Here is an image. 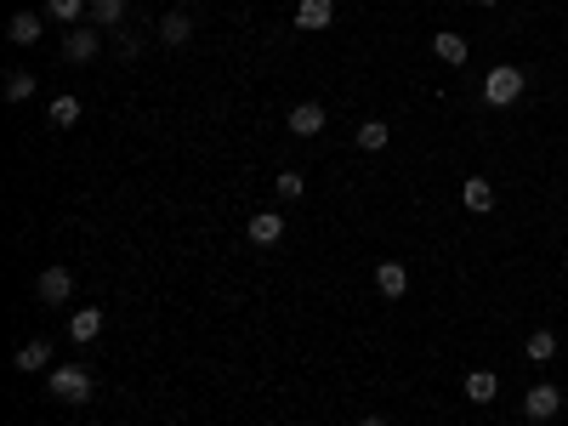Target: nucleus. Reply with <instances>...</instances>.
<instances>
[{
  "label": "nucleus",
  "instance_id": "f257e3e1",
  "mask_svg": "<svg viewBox=\"0 0 568 426\" xmlns=\"http://www.w3.org/2000/svg\"><path fill=\"white\" fill-rule=\"evenodd\" d=\"M523 97V69H512V63H495L489 74H483V102L489 109H506V102Z\"/></svg>",
  "mask_w": 568,
  "mask_h": 426
},
{
  "label": "nucleus",
  "instance_id": "f03ea898",
  "mask_svg": "<svg viewBox=\"0 0 568 426\" xmlns=\"http://www.w3.org/2000/svg\"><path fill=\"white\" fill-rule=\"evenodd\" d=\"M52 398H63V403H86V398H91V375L80 370V364H57V370H52Z\"/></svg>",
  "mask_w": 568,
  "mask_h": 426
},
{
  "label": "nucleus",
  "instance_id": "7ed1b4c3",
  "mask_svg": "<svg viewBox=\"0 0 568 426\" xmlns=\"http://www.w3.org/2000/svg\"><path fill=\"white\" fill-rule=\"evenodd\" d=\"M34 295H40L46 307H63V302L74 295V273H69V267H46V273L34 279Z\"/></svg>",
  "mask_w": 568,
  "mask_h": 426
},
{
  "label": "nucleus",
  "instance_id": "20e7f679",
  "mask_svg": "<svg viewBox=\"0 0 568 426\" xmlns=\"http://www.w3.org/2000/svg\"><path fill=\"white\" fill-rule=\"evenodd\" d=\"M557 410H563V392L552 387V381H534V387L523 392V415L529 421H552Z\"/></svg>",
  "mask_w": 568,
  "mask_h": 426
},
{
  "label": "nucleus",
  "instance_id": "39448f33",
  "mask_svg": "<svg viewBox=\"0 0 568 426\" xmlns=\"http://www.w3.org/2000/svg\"><path fill=\"white\" fill-rule=\"evenodd\" d=\"M330 24H335V0H302V6H296V29L302 34H319Z\"/></svg>",
  "mask_w": 568,
  "mask_h": 426
},
{
  "label": "nucleus",
  "instance_id": "423d86ee",
  "mask_svg": "<svg viewBox=\"0 0 568 426\" xmlns=\"http://www.w3.org/2000/svg\"><path fill=\"white\" fill-rule=\"evenodd\" d=\"M432 57H438V63H449V69H460V63L472 57V46H467V34L444 29V34H432Z\"/></svg>",
  "mask_w": 568,
  "mask_h": 426
},
{
  "label": "nucleus",
  "instance_id": "0eeeda50",
  "mask_svg": "<svg viewBox=\"0 0 568 426\" xmlns=\"http://www.w3.org/2000/svg\"><path fill=\"white\" fill-rule=\"evenodd\" d=\"M284 125H290L296 137H319V131H324V102H296Z\"/></svg>",
  "mask_w": 568,
  "mask_h": 426
},
{
  "label": "nucleus",
  "instance_id": "6e6552de",
  "mask_svg": "<svg viewBox=\"0 0 568 426\" xmlns=\"http://www.w3.org/2000/svg\"><path fill=\"white\" fill-rule=\"evenodd\" d=\"M245 233H250V245H279L284 239V217L279 210H262V217L245 222Z\"/></svg>",
  "mask_w": 568,
  "mask_h": 426
},
{
  "label": "nucleus",
  "instance_id": "1a4fd4ad",
  "mask_svg": "<svg viewBox=\"0 0 568 426\" xmlns=\"http://www.w3.org/2000/svg\"><path fill=\"white\" fill-rule=\"evenodd\" d=\"M12 364L24 370V375H34V370H52V341H24V347L12 353Z\"/></svg>",
  "mask_w": 568,
  "mask_h": 426
},
{
  "label": "nucleus",
  "instance_id": "9d476101",
  "mask_svg": "<svg viewBox=\"0 0 568 426\" xmlns=\"http://www.w3.org/2000/svg\"><path fill=\"white\" fill-rule=\"evenodd\" d=\"M375 285H381V295H392V302H398V295L409 290V267L404 262H375Z\"/></svg>",
  "mask_w": 568,
  "mask_h": 426
},
{
  "label": "nucleus",
  "instance_id": "9b49d317",
  "mask_svg": "<svg viewBox=\"0 0 568 426\" xmlns=\"http://www.w3.org/2000/svg\"><path fill=\"white\" fill-rule=\"evenodd\" d=\"M97 46H102V40H97L91 29H69V40H63V57H69V63H91Z\"/></svg>",
  "mask_w": 568,
  "mask_h": 426
},
{
  "label": "nucleus",
  "instance_id": "f8f14e48",
  "mask_svg": "<svg viewBox=\"0 0 568 426\" xmlns=\"http://www.w3.org/2000/svg\"><path fill=\"white\" fill-rule=\"evenodd\" d=\"M69 335L80 341V347H86V341H97V335H102V307H80V313L69 318Z\"/></svg>",
  "mask_w": 568,
  "mask_h": 426
},
{
  "label": "nucleus",
  "instance_id": "ddd939ff",
  "mask_svg": "<svg viewBox=\"0 0 568 426\" xmlns=\"http://www.w3.org/2000/svg\"><path fill=\"white\" fill-rule=\"evenodd\" d=\"M159 40H165V46H188V40H194L188 12H165V17H159Z\"/></svg>",
  "mask_w": 568,
  "mask_h": 426
},
{
  "label": "nucleus",
  "instance_id": "4468645a",
  "mask_svg": "<svg viewBox=\"0 0 568 426\" xmlns=\"http://www.w3.org/2000/svg\"><path fill=\"white\" fill-rule=\"evenodd\" d=\"M6 34H12V46H34V40H40V34H46V24H40V17H34V12H17V17H12V24H6Z\"/></svg>",
  "mask_w": 568,
  "mask_h": 426
},
{
  "label": "nucleus",
  "instance_id": "2eb2a0df",
  "mask_svg": "<svg viewBox=\"0 0 568 426\" xmlns=\"http://www.w3.org/2000/svg\"><path fill=\"white\" fill-rule=\"evenodd\" d=\"M460 199H467V210H489V205H495V188H489V177H467Z\"/></svg>",
  "mask_w": 568,
  "mask_h": 426
},
{
  "label": "nucleus",
  "instance_id": "dca6fc26",
  "mask_svg": "<svg viewBox=\"0 0 568 426\" xmlns=\"http://www.w3.org/2000/svg\"><path fill=\"white\" fill-rule=\"evenodd\" d=\"M495 392H500V381H495L489 370H472V375H467V398H472V403H495Z\"/></svg>",
  "mask_w": 568,
  "mask_h": 426
},
{
  "label": "nucleus",
  "instance_id": "f3484780",
  "mask_svg": "<svg viewBox=\"0 0 568 426\" xmlns=\"http://www.w3.org/2000/svg\"><path fill=\"white\" fill-rule=\"evenodd\" d=\"M46 12L57 17V24H69V29H80V12H91V0H46Z\"/></svg>",
  "mask_w": 568,
  "mask_h": 426
},
{
  "label": "nucleus",
  "instance_id": "a211bd4d",
  "mask_svg": "<svg viewBox=\"0 0 568 426\" xmlns=\"http://www.w3.org/2000/svg\"><path fill=\"white\" fill-rule=\"evenodd\" d=\"M86 17H91L97 29H114L120 17H125V0H91V12H86Z\"/></svg>",
  "mask_w": 568,
  "mask_h": 426
},
{
  "label": "nucleus",
  "instance_id": "6ab92c4d",
  "mask_svg": "<svg viewBox=\"0 0 568 426\" xmlns=\"http://www.w3.org/2000/svg\"><path fill=\"white\" fill-rule=\"evenodd\" d=\"M387 137H392V131H387V120H364V125H359V148H364V154L387 148Z\"/></svg>",
  "mask_w": 568,
  "mask_h": 426
},
{
  "label": "nucleus",
  "instance_id": "aec40b11",
  "mask_svg": "<svg viewBox=\"0 0 568 426\" xmlns=\"http://www.w3.org/2000/svg\"><path fill=\"white\" fill-rule=\"evenodd\" d=\"M34 97V74L29 69H6V102H24Z\"/></svg>",
  "mask_w": 568,
  "mask_h": 426
},
{
  "label": "nucleus",
  "instance_id": "412c9836",
  "mask_svg": "<svg viewBox=\"0 0 568 426\" xmlns=\"http://www.w3.org/2000/svg\"><path fill=\"white\" fill-rule=\"evenodd\" d=\"M529 358H534V364H552V358H557V335L552 330H534L529 335Z\"/></svg>",
  "mask_w": 568,
  "mask_h": 426
},
{
  "label": "nucleus",
  "instance_id": "4be33fe9",
  "mask_svg": "<svg viewBox=\"0 0 568 426\" xmlns=\"http://www.w3.org/2000/svg\"><path fill=\"white\" fill-rule=\"evenodd\" d=\"M52 125H57V131L80 125V97H57V102H52Z\"/></svg>",
  "mask_w": 568,
  "mask_h": 426
},
{
  "label": "nucleus",
  "instance_id": "5701e85b",
  "mask_svg": "<svg viewBox=\"0 0 568 426\" xmlns=\"http://www.w3.org/2000/svg\"><path fill=\"white\" fill-rule=\"evenodd\" d=\"M273 188H279V199H302L307 177H302V170H279V182H273Z\"/></svg>",
  "mask_w": 568,
  "mask_h": 426
},
{
  "label": "nucleus",
  "instance_id": "b1692460",
  "mask_svg": "<svg viewBox=\"0 0 568 426\" xmlns=\"http://www.w3.org/2000/svg\"><path fill=\"white\" fill-rule=\"evenodd\" d=\"M359 426H387V421H381V415H370V421H359Z\"/></svg>",
  "mask_w": 568,
  "mask_h": 426
},
{
  "label": "nucleus",
  "instance_id": "393cba45",
  "mask_svg": "<svg viewBox=\"0 0 568 426\" xmlns=\"http://www.w3.org/2000/svg\"><path fill=\"white\" fill-rule=\"evenodd\" d=\"M472 6H495V0H472Z\"/></svg>",
  "mask_w": 568,
  "mask_h": 426
},
{
  "label": "nucleus",
  "instance_id": "a878e982",
  "mask_svg": "<svg viewBox=\"0 0 568 426\" xmlns=\"http://www.w3.org/2000/svg\"><path fill=\"white\" fill-rule=\"evenodd\" d=\"M182 6H188V0H182Z\"/></svg>",
  "mask_w": 568,
  "mask_h": 426
}]
</instances>
